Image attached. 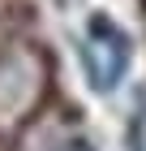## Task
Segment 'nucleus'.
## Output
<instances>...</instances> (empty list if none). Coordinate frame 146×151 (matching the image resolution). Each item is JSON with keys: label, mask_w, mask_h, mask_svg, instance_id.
<instances>
[{"label": "nucleus", "mask_w": 146, "mask_h": 151, "mask_svg": "<svg viewBox=\"0 0 146 151\" xmlns=\"http://www.w3.org/2000/svg\"><path fill=\"white\" fill-rule=\"evenodd\" d=\"M82 69H86L90 91H112L120 82V73L129 69V35L103 13H90V22H86Z\"/></svg>", "instance_id": "1"}]
</instances>
